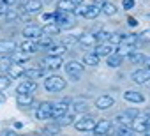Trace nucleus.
Returning a JSON list of instances; mask_svg holds the SVG:
<instances>
[{
	"label": "nucleus",
	"mask_w": 150,
	"mask_h": 136,
	"mask_svg": "<svg viewBox=\"0 0 150 136\" xmlns=\"http://www.w3.org/2000/svg\"><path fill=\"white\" fill-rule=\"evenodd\" d=\"M6 136H18V134H16V132H7Z\"/></svg>",
	"instance_id": "obj_56"
},
{
	"label": "nucleus",
	"mask_w": 150,
	"mask_h": 136,
	"mask_svg": "<svg viewBox=\"0 0 150 136\" xmlns=\"http://www.w3.org/2000/svg\"><path fill=\"white\" fill-rule=\"evenodd\" d=\"M7 6H4V4H0V16H6V13H7Z\"/></svg>",
	"instance_id": "obj_49"
},
{
	"label": "nucleus",
	"mask_w": 150,
	"mask_h": 136,
	"mask_svg": "<svg viewBox=\"0 0 150 136\" xmlns=\"http://www.w3.org/2000/svg\"><path fill=\"white\" fill-rule=\"evenodd\" d=\"M23 74H25V65L16 64V62H13V64L9 65V69H7V78H9V80H18V78H21Z\"/></svg>",
	"instance_id": "obj_7"
},
{
	"label": "nucleus",
	"mask_w": 150,
	"mask_h": 136,
	"mask_svg": "<svg viewBox=\"0 0 150 136\" xmlns=\"http://www.w3.org/2000/svg\"><path fill=\"white\" fill-rule=\"evenodd\" d=\"M11 64H13V58H11V57H7V55H2V57H0V69H2V71H7Z\"/></svg>",
	"instance_id": "obj_34"
},
{
	"label": "nucleus",
	"mask_w": 150,
	"mask_h": 136,
	"mask_svg": "<svg viewBox=\"0 0 150 136\" xmlns=\"http://www.w3.org/2000/svg\"><path fill=\"white\" fill-rule=\"evenodd\" d=\"M108 37H110V32H106V30H101V32H97V34H96V39H97V42L108 41Z\"/></svg>",
	"instance_id": "obj_43"
},
{
	"label": "nucleus",
	"mask_w": 150,
	"mask_h": 136,
	"mask_svg": "<svg viewBox=\"0 0 150 136\" xmlns=\"http://www.w3.org/2000/svg\"><path fill=\"white\" fill-rule=\"evenodd\" d=\"M16 101H18V104L27 106V104H32L34 96H32V94H18V96H16Z\"/></svg>",
	"instance_id": "obj_32"
},
{
	"label": "nucleus",
	"mask_w": 150,
	"mask_h": 136,
	"mask_svg": "<svg viewBox=\"0 0 150 136\" xmlns=\"http://www.w3.org/2000/svg\"><path fill=\"white\" fill-rule=\"evenodd\" d=\"M18 50H20L21 53H25V55H34V53H37V51H39V46H37V41L25 39V41L18 46Z\"/></svg>",
	"instance_id": "obj_8"
},
{
	"label": "nucleus",
	"mask_w": 150,
	"mask_h": 136,
	"mask_svg": "<svg viewBox=\"0 0 150 136\" xmlns=\"http://www.w3.org/2000/svg\"><path fill=\"white\" fill-rule=\"evenodd\" d=\"M51 44H53L51 37H46V35H42L41 39H37V46H39V48H46V50H48Z\"/></svg>",
	"instance_id": "obj_36"
},
{
	"label": "nucleus",
	"mask_w": 150,
	"mask_h": 136,
	"mask_svg": "<svg viewBox=\"0 0 150 136\" xmlns=\"http://www.w3.org/2000/svg\"><path fill=\"white\" fill-rule=\"evenodd\" d=\"M122 62H124V58H122L120 55H117V53H113V55L108 57V65H110V67H120Z\"/></svg>",
	"instance_id": "obj_33"
},
{
	"label": "nucleus",
	"mask_w": 150,
	"mask_h": 136,
	"mask_svg": "<svg viewBox=\"0 0 150 136\" xmlns=\"http://www.w3.org/2000/svg\"><path fill=\"white\" fill-rule=\"evenodd\" d=\"M87 7H88V6H85V4H80V6H76V7H74V13H72V14H76V16H83V18H85Z\"/></svg>",
	"instance_id": "obj_40"
},
{
	"label": "nucleus",
	"mask_w": 150,
	"mask_h": 136,
	"mask_svg": "<svg viewBox=\"0 0 150 136\" xmlns=\"http://www.w3.org/2000/svg\"><path fill=\"white\" fill-rule=\"evenodd\" d=\"M62 118H64V120H62L60 124H71V122H72L71 118H74V113H72V115H71V113H67V115H64Z\"/></svg>",
	"instance_id": "obj_46"
},
{
	"label": "nucleus",
	"mask_w": 150,
	"mask_h": 136,
	"mask_svg": "<svg viewBox=\"0 0 150 136\" xmlns=\"http://www.w3.org/2000/svg\"><path fill=\"white\" fill-rule=\"evenodd\" d=\"M51 103H48V101H44V103H41L39 106H37V110H35V117L39 118V120H44V118H51Z\"/></svg>",
	"instance_id": "obj_9"
},
{
	"label": "nucleus",
	"mask_w": 150,
	"mask_h": 136,
	"mask_svg": "<svg viewBox=\"0 0 150 136\" xmlns=\"http://www.w3.org/2000/svg\"><path fill=\"white\" fill-rule=\"evenodd\" d=\"M62 57H48L46 60H42V69L46 71H58L62 67Z\"/></svg>",
	"instance_id": "obj_4"
},
{
	"label": "nucleus",
	"mask_w": 150,
	"mask_h": 136,
	"mask_svg": "<svg viewBox=\"0 0 150 136\" xmlns=\"http://www.w3.org/2000/svg\"><path fill=\"white\" fill-rule=\"evenodd\" d=\"M117 122L120 124V127H125V125H131V124H132V118H129L125 113H120V115L117 117Z\"/></svg>",
	"instance_id": "obj_35"
},
{
	"label": "nucleus",
	"mask_w": 150,
	"mask_h": 136,
	"mask_svg": "<svg viewBox=\"0 0 150 136\" xmlns=\"http://www.w3.org/2000/svg\"><path fill=\"white\" fill-rule=\"evenodd\" d=\"M41 9H42V0H27V2H25V11L28 14L39 13Z\"/></svg>",
	"instance_id": "obj_20"
},
{
	"label": "nucleus",
	"mask_w": 150,
	"mask_h": 136,
	"mask_svg": "<svg viewBox=\"0 0 150 136\" xmlns=\"http://www.w3.org/2000/svg\"><path fill=\"white\" fill-rule=\"evenodd\" d=\"M94 125H96V120L92 118V117H81V118H78L76 122H74V127H76L78 131H92L94 129Z\"/></svg>",
	"instance_id": "obj_5"
},
{
	"label": "nucleus",
	"mask_w": 150,
	"mask_h": 136,
	"mask_svg": "<svg viewBox=\"0 0 150 136\" xmlns=\"http://www.w3.org/2000/svg\"><path fill=\"white\" fill-rule=\"evenodd\" d=\"M113 104H115V99H113L111 96H101V97L96 99V106H97L99 110H108V108H111Z\"/></svg>",
	"instance_id": "obj_18"
},
{
	"label": "nucleus",
	"mask_w": 150,
	"mask_h": 136,
	"mask_svg": "<svg viewBox=\"0 0 150 136\" xmlns=\"http://www.w3.org/2000/svg\"><path fill=\"white\" fill-rule=\"evenodd\" d=\"M122 44H129V46H138L139 44V37L136 34H124Z\"/></svg>",
	"instance_id": "obj_28"
},
{
	"label": "nucleus",
	"mask_w": 150,
	"mask_h": 136,
	"mask_svg": "<svg viewBox=\"0 0 150 136\" xmlns=\"http://www.w3.org/2000/svg\"><path fill=\"white\" fill-rule=\"evenodd\" d=\"M134 120H136V122H132V124H131V127H132L136 132H145V131H146V127H148V124H146L143 118H134Z\"/></svg>",
	"instance_id": "obj_30"
},
{
	"label": "nucleus",
	"mask_w": 150,
	"mask_h": 136,
	"mask_svg": "<svg viewBox=\"0 0 150 136\" xmlns=\"http://www.w3.org/2000/svg\"><path fill=\"white\" fill-rule=\"evenodd\" d=\"M6 103V96H4V92H0V104H4Z\"/></svg>",
	"instance_id": "obj_51"
},
{
	"label": "nucleus",
	"mask_w": 150,
	"mask_h": 136,
	"mask_svg": "<svg viewBox=\"0 0 150 136\" xmlns=\"http://www.w3.org/2000/svg\"><path fill=\"white\" fill-rule=\"evenodd\" d=\"M16 90H18V94H34L37 90V83L34 80H25L23 83L18 85Z\"/></svg>",
	"instance_id": "obj_14"
},
{
	"label": "nucleus",
	"mask_w": 150,
	"mask_h": 136,
	"mask_svg": "<svg viewBox=\"0 0 150 136\" xmlns=\"http://www.w3.org/2000/svg\"><path fill=\"white\" fill-rule=\"evenodd\" d=\"M18 50V44L11 39H0V55H11Z\"/></svg>",
	"instance_id": "obj_10"
},
{
	"label": "nucleus",
	"mask_w": 150,
	"mask_h": 136,
	"mask_svg": "<svg viewBox=\"0 0 150 136\" xmlns=\"http://www.w3.org/2000/svg\"><path fill=\"white\" fill-rule=\"evenodd\" d=\"M27 58H28V55H25V53H21V51H20V53H16V55L13 57V62H16V64H21V65H23Z\"/></svg>",
	"instance_id": "obj_42"
},
{
	"label": "nucleus",
	"mask_w": 150,
	"mask_h": 136,
	"mask_svg": "<svg viewBox=\"0 0 150 136\" xmlns=\"http://www.w3.org/2000/svg\"><path fill=\"white\" fill-rule=\"evenodd\" d=\"M118 136H136V131L131 125H125V127L118 129Z\"/></svg>",
	"instance_id": "obj_37"
},
{
	"label": "nucleus",
	"mask_w": 150,
	"mask_h": 136,
	"mask_svg": "<svg viewBox=\"0 0 150 136\" xmlns=\"http://www.w3.org/2000/svg\"><path fill=\"white\" fill-rule=\"evenodd\" d=\"M99 14H101V6H97V4H92V6H88V7H87L85 18H87V20H94V18H97Z\"/></svg>",
	"instance_id": "obj_27"
},
{
	"label": "nucleus",
	"mask_w": 150,
	"mask_h": 136,
	"mask_svg": "<svg viewBox=\"0 0 150 136\" xmlns=\"http://www.w3.org/2000/svg\"><path fill=\"white\" fill-rule=\"evenodd\" d=\"M127 23H129V25H132V27H134V25H136V20H134V18H129V20H127Z\"/></svg>",
	"instance_id": "obj_52"
},
{
	"label": "nucleus",
	"mask_w": 150,
	"mask_h": 136,
	"mask_svg": "<svg viewBox=\"0 0 150 136\" xmlns=\"http://www.w3.org/2000/svg\"><path fill=\"white\" fill-rule=\"evenodd\" d=\"M4 18H6V20H7V21H13V20H18V18H20V13H18V11H14V9H11V7H9V9H7V13H6V16H4Z\"/></svg>",
	"instance_id": "obj_39"
},
{
	"label": "nucleus",
	"mask_w": 150,
	"mask_h": 136,
	"mask_svg": "<svg viewBox=\"0 0 150 136\" xmlns=\"http://www.w3.org/2000/svg\"><path fill=\"white\" fill-rule=\"evenodd\" d=\"M122 39H124V34H118V32H113V34H110V37H108V44H111V46H118V44H122Z\"/></svg>",
	"instance_id": "obj_31"
},
{
	"label": "nucleus",
	"mask_w": 150,
	"mask_h": 136,
	"mask_svg": "<svg viewBox=\"0 0 150 136\" xmlns=\"http://www.w3.org/2000/svg\"><path fill=\"white\" fill-rule=\"evenodd\" d=\"M67 87V81L62 76H48L44 80V89L48 92H60Z\"/></svg>",
	"instance_id": "obj_1"
},
{
	"label": "nucleus",
	"mask_w": 150,
	"mask_h": 136,
	"mask_svg": "<svg viewBox=\"0 0 150 136\" xmlns=\"http://www.w3.org/2000/svg\"><path fill=\"white\" fill-rule=\"evenodd\" d=\"M138 37H139V41H141V42H150V28H148V30H145V32H141Z\"/></svg>",
	"instance_id": "obj_44"
},
{
	"label": "nucleus",
	"mask_w": 150,
	"mask_h": 136,
	"mask_svg": "<svg viewBox=\"0 0 150 136\" xmlns=\"http://www.w3.org/2000/svg\"><path fill=\"white\" fill-rule=\"evenodd\" d=\"M101 13H104L106 16H115L118 13V9H117V6L113 2H108V0H106L104 4H101Z\"/></svg>",
	"instance_id": "obj_24"
},
{
	"label": "nucleus",
	"mask_w": 150,
	"mask_h": 136,
	"mask_svg": "<svg viewBox=\"0 0 150 136\" xmlns=\"http://www.w3.org/2000/svg\"><path fill=\"white\" fill-rule=\"evenodd\" d=\"M9 85H11V80H9L7 76H0V92L7 90V89H9Z\"/></svg>",
	"instance_id": "obj_41"
},
{
	"label": "nucleus",
	"mask_w": 150,
	"mask_h": 136,
	"mask_svg": "<svg viewBox=\"0 0 150 136\" xmlns=\"http://www.w3.org/2000/svg\"><path fill=\"white\" fill-rule=\"evenodd\" d=\"M0 4H4V6L11 7V6H14V4H16V0H0Z\"/></svg>",
	"instance_id": "obj_48"
},
{
	"label": "nucleus",
	"mask_w": 150,
	"mask_h": 136,
	"mask_svg": "<svg viewBox=\"0 0 150 136\" xmlns=\"http://www.w3.org/2000/svg\"><path fill=\"white\" fill-rule=\"evenodd\" d=\"M67 51V48H64L62 44H51L50 48H48V57H62L64 53Z\"/></svg>",
	"instance_id": "obj_25"
},
{
	"label": "nucleus",
	"mask_w": 150,
	"mask_h": 136,
	"mask_svg": "<svg viewBox=\"0 0 150 136\" xmlns=\"http://www.w3.org/2000/svg\"><path fill=\"white\" fill-rule=\"evenodd\" d=\"M55 20H57V25L62 28H69L74 25V18H72V13H62V11H57L55 13Z\"/></svg>",
	"instance_id": "obj_2"
},
{
	"label": "nucleus",
	"mask_w": 150,
	"mask_h": 136,
	"mask_svg": "<svg viewBox=\"0 0 150 136\" xmlns=\"http://www.w3.org/2000/svg\"><path fill=\"white\" fill-rule=\"evenodd\" d=\"M122 7H124L125 11L132 9V7H134V0H124V2H122Z\"/></svg>",
	"instance_id": "obj_45"
},
{
	"label": "nucleus",
	"mask_w": 150,
	"mask_h": 136,
	"mask_svg": "<svg viewBox=\"0 0 150 136\" xmlns=\"http://www.w3.org/2000/svg\"><path fill=\"white\" fill-rule=\"evenodd\" d=\"M92 131H94L96 136H106L111 131V122L110 120H99V122H96Z\"/></svg>",
	"instance_id": "obj_13"
},
{
	"label": "nucleus",
	"mask_w": 150,
	"mask_h": 136,
	"mask_svg": "<svg viewBox=\"0 0 150 136\" xmlns=\"http://www.w3.org/2000/svg\"><path fill=\"white\" fill-rule=\"evenodd\" d=\"M145 65H146V67H145V69H150V57H148V58L145 60Z\"/></svg>",
	"instance_id": "obj_53"
},
{
	"label": "nucleus",
	"mask_w": 150,
	"mask_h": 136,
	"mask_svg": "<svg viewBox=\"0 0 150 136\" xmlns=\"http://www.w3.org/2000/svg\"><path fill=\"white\" fill-rule=\"evenodd\" d=\"M65 71L69 76H80L83 73V64L78 62V60H71L65 64Z\"/></svg>",
	"instance_id": "obj_11"
},
{
	"label": "nucleus",
	"mask_w": 150,
	"mask_h": 136,
	"mask_svg": "<svg viewBox=\"0 0 150 136\" xmlns=\"http://www.w3.org/2000/svg\"><path fill=\"white\" fill-rule=\"evenodd\" d=\"M67 111H69V104H67V101L57 103V104L51 106V118H58V120H60L64 115H67Z\"/></svg>",
	"instance_id": "obj_6"
},
{
	"label": "nucleus",
	"mask_w": 150,
	"mask_h": 136,
	"mask_svg": "<svg viewBox=\"0 0 150 136\" xmlns=\"http://www.w3.org/2000/svg\"><path fill=\"white\" fill-rule=\"evenodd\" d=\"M124 99L127 103H131V104H141V103H145V96L141 92H138V90H127V92H124Z\"/></svg>",
	"instance_id": "obj_12"
},
{
	"label": "nucleus",
	"mask_w": 150,
	"mask_h": 136,
	"mask_svg": "<svg viewBox=\"0 0 150 136\" xmlns=\"http://www.w3.org/2000/svg\"><path fill=\"white\" fill-rule=\"evenodd\" d=\"M127 58H129V62H131V64H141V62H145V60H146L145 53H141V51H138V50H136L134 53H131Z\"/></svg>",
	"instance_id": "obj_29"
},
{
	"label": "nucleus",
	"mask_w": 150,
	"mask_h": 136,
	"mask_svg": "<svg viewBox=\"0 0 150 136\" xmlns=\"http://www.w3.org/2000/svg\"><path fill=\"white\" fill-rule=\"evenodd\" d=\"M145 134H146V136H150V125L146 127V131H145Z\"/></svg>",
	"instance_id": "obj_55"
},
{
	"label": "nucleus",
	"mask_w": 150,
	"mask_h": 136,
	"mask_svg": "<svg viewBox=\"0 0 150 136\" xmlns=\"http://www.w3.org/2000/svg\"><path fill=\"white\" fill-rule=\"evenodd\" d=\"M136 48H138V46H129V44H118V46L115 48V53H117V55H120L122 58H125V57H129L131 53H134V51H136Z\"/></svg>",
	"instance_id": "obj_22"
},
{
	"label": "nucleus",
	"mask_w": 150,
	"mask_h": 136,
	"mask_svg": "<svg viewBox=\"0 0 150 136\" xmlns=\"http://www.w3.org/2000/svg\"><path fill=\"white\" fill-rule=\"evenodd\" d=\"M74 0H58L57 4V11H62V13H74Z\"/></svg>",
	"instance_id": "obj_19"
},
{
	"label": "nucleus",
	"mask_w": 150,
	"mask_h": 136,
	"mask_svg": "<svg viewBox=\"0 0 150 136\" xmlns=\"http://www.w3.org/2000/svg\"><path fill=\"white\" fill-rule=\"evenodd\" d=\"M76 42H78V37H72V35H69V37H65V39H64L60 44H62L64 48H67V50H69L71 46H74Z\"/></svg>",
	"instance_id": "obj_38"
},
{
	"label": "nucleus",
	"mask_w": 150,
	"mask_h": 136,
	"mask_svg": "<svg viewBox=\"0 0 150 136\" xmlns=\"http://www.w3.org/2000/svg\"><path fill=\"white\" fill-rule=\"evenodd\" d=\"M92 2H94V4H97V6H101V4H104V2H106V0H92Z\"/></svg>",
	"instance_id": "obj_54"
},
{
	"label": "nucleus",
	"mask_w": 150,
	"mask_h": 136,
	"mask_svg": "<svg viewBox=\"0 0 150 136\" xmlns=\"http://www.w3.org/2000/svg\"><path fill=\"white\" fill-rule=\"evenodd\" d=\"M94 53H96L99 58H101V57H110V55L115 53V46H111V44H108V42H101V44L96 48Z\"/></svg>",
	"instance_id": "obj_16"
},
{
	"label": "nucleus",
	"mask_w": 150,
	"mask_h": 136,
	"mask_svg": "<svg viewBox=\"0 0 150 136\" xmlns=\"http://www.w3.org/2000/svg\"><path fill=\"white\" fill-rule=\"evenodd\" d=\"M58 34H60V27L57 23H46L42 28V35H46V37H55Z\"/></svg>",
	"instance_id": "obj_23"
},
{
	"label": "nucleus",
	"mask_w": 150,
	"mask_h": 136,
	"mask_svg": "<svg viewBox=\"0 0 150 136\" xmlns=\"http://www.w3.org/2000/svg\"><path fill=\"white\" fill-rule=\"evenodd\" d=\"M99 60H101V58H99L96 53H85L83 58H81V64H83V65H90V67H94V65L99 64Z\"/></svg>",
	"instance_id": "obj_26"
},
{
	"label": "nucleus",
	"mask_w": 150,
	"mask_h": 136,
	"mask_svg": "<svg viewBox=\"0 0 150 136\" xmlns=\"http://www.w3.org/2000/svg\"><path fill=\"white\" fill-rule=\"evenodd\" d=\"M41 20H42V21H48V23H50L51 20H55V14H50V13H46V14H42V16H41Z\"/></svg>",
	"instance_id": "obj_47"
},
{
	"label": "nucleus",
	"mask_w": 150,
	"mask_h": 136,
	"mask_svg": "<svg viewBox=\"0 0 150 136\" xmlns=\"http://www.w3.org/2000/svg\"><path fill=\"white\" fill-rule=\"evenodd\" d=\"M27 80H37L41 76H44V69L42 67H32V69H25V74H23Z\"/></svg>",
	"instance_id": "obj_21"
},
{
	"label": "nucleus",
	"mask_w": 150,
	"mask_h": 136,
	"mask_svg": "<svg viewBox=\"0 0 150 136\" xmlns=\"http://www.w3.org/2000/svg\"><path fill=\"white\" fill-rule=\"evenodd\" d=\"M55 131H57V127H48V129H46L48 134H55Z\"/></svg>",
	"instance_id": "obj_50"
},
{
	"label": "nucleus",
	"mask_w": 150,
	"mask_h": 136,
	"mask_svg": "<svg viewBox=\"0 0 150 136\" xmlns=\"http://www.w3.org/2000/svg\"><path fill=\"white\" fill-rule=\"evenodd\" d=\"M78 42H80L81 46L90 48V46L97 44V39H96V34H87V32H83V34L78 35Z\"/></svg>",
	"instance_id": "obj_17"
},
{
	"label": "nucleus",
	"mask_w": 150,
	"mask_h": 136,
	"mask_svg": "<svg viewBox=\"0 0 150 136\" xmlns=\"http://www.w3.org/2000/svg\"><path fill=\"white\" fill-rule=\"evenodd\" d=\"M148 80H150V71L148 69H138V71L132 73V81L138 83V85H145Z\"/></svg>",
	"instance_id": "obj_15"
},
{
	"label": "nucleus",
	"mask_w": 150,
	"mask_h": 136,
	"mask_svg": "<svg viewBox=\"0 0 150 136\" xmlns=\"http://www.w3.org/2000/svg\"><path fill=\"white\" fill-rule=\"evenodd\" d=\"M23 35H25V39H30V41H37V39H41L42 37V28L41 27H37V25H27L25 28H23Z\"/></svg>",
	"instance_id": "obj_3"
}]
</instances>
